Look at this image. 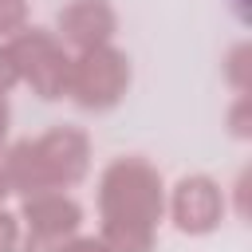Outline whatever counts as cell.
<instances>
[{
    "label": "cell",
    "mask_w": 252,
    "mask_h": 252,
    "mask_svg": "<svg viewBox=\"0 0 252 252\" xmlns=\"http://www.w3.org/2000/svg\"><path fill=\"white\" fill-rule=\"evenodd\" d=\"M94 63H98V67H91V59H83V71H79L83 79H79L75 87H79V98H83V102L91 98V91H98L94 102L102 106V102L114 98V91H118V83H122V67H118L122 59H114V55H94Z\"/></svg>",
    "instance_id": "6da1fadb"
},
{
    "label": "cell",
    "mask_w": 252,
    "mask_h": 252,
    "mask_svg": "<svg viewBox=\"0 0 252 252\" xmlns=\"http://www.w3.org/2000/svg\"><path fill=\"white\" fill-rule=\"evenodd\" d=\"M0 193H4V181H0Z\"/></svg>",
    "instance_id": "8992f818"
},
{
    "label": "cell",
    "mask_w": 252,
    "mask_h": 252,
    "mask_svg": "<svg viewBox=\"0 0 252 252\" xmlns=\"http://www.w3.org/2000/svg\"><path fill=\"white\" fill-rule=\"evenodd\" d=\"M20 12H24L20 0H0V28H12L20 20Z\"/></svg>",
    "instance_id": "3957f363"
},
{
    "label": "cell",
    "mask_w": 252,
    "mask_h": 252,
    "mask_svg": "<svg viewBox=\"0 0 252 252\" xmlns=\"http://www.w3.org/2000/svg\"><path fill=\"white\" fill-rule=\"evenodd\" d=\"M63 28H67V35H75V39L91 43V39L106 35L110 16L102 12V4H98V0H79V4H75V8L63 16Z\"/></svg>",
    "instance_id": "7a4b0ae2"
},
{
    "label": "cell",
    "mask_w": 252,
    "mask_h": 252,
    "mask_svg": "<svg viewBox=\"0 0 252 252\" xmlns=\"http://www.w3.org/2000/svg\"><path fill=\"white\" fill-rule=\"evenodd\" d=\"M0 134H4V106H0Z\"/></svg>",
    "instance_id": "5b68a950"
},
{
    "label": "cell",
    "mask_w": 252,
    "mask_h": 252,
    "mask_svg": "<svg viewBox=\"0 0 252 252\" xmlns=\"http://www.w3.org/2000/svg\"><path fill=\"white\" fill-rule=\"evenodd\" d=\"M12 236H16V232H12V217H0V252L12 248Z\"/></svg>",
    "instance_id": "277c9868"
}]
</instances>
